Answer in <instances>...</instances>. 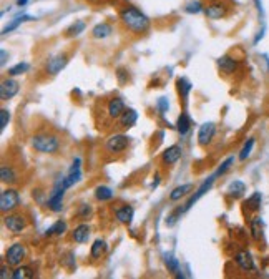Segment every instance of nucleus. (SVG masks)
<instances>
[{"mask_svg": "<svg viewBox=\"0 0 269 279\" xmlns=\"http://www.w3.org/2000/svg\"><path fill=\"white\" fill-rule=\"evenodd\" d=\"M120 22L135 35H143L150 30V18L135 5H125L120 10Z\"/></svg>", "mask_w": 269, "mask_h": 279, "instance_id": "1", "label": "nucleus"}, {"mask_svg": "<svg viewBox=\"0 0 269 279\" xmlns=\"http://www.w3.org/2000/svg\"><path fill=\"white\" fill-rule=\"evenodd\" d=\"M30 145L35 152L43 155H55L60 150V138L53 133H37L32 136Z\"/></svg>", "mask_w": 269, "mask_h": 279, "instance_id": "2", "label": "nucleus"}, {"mask_svg": "<svg viewBox=\"0 0 269 279\" xmlns=\"http://www.w3.org/2000/svg\"><path fill=\"white\" fill-rule=\"evenodd\" d=\"M20 206V195L15 188H7L0 193V211L3 214L13 213Z\"/></svg>", "mask_w": 269, "mask_h": 279, "instance_id": "3", "label": "nucleus"}, {"mask_svg": "<svg viewBox=\"0 0 269 279\" xmlns=\"http://www.w3.org/2000/svg\"><path fill=\"white\" fill-rule=\"evenodd\" d=\"M65 188L62 186V180L57 181V185L53 186L52 193L48 195L47 201H45V204H47V208L50 209L52 213H60L63 209V196H65Z\"/></svg>", "mask_w": 269, "mask_h": 279, "instance_id": "4", "label": "nucleus"}, {"mask_svg": "<svg viewBox=\"0 0 269 279\" xmlns=\"http://www.w3.org/2000/svg\"><path fill=\"white\" fill-rule=\"evenodd\" d=\"M3 225L10 233H15V235H22L27 226H29V221L24 214H19V213H7L3 216Z\"/></svg>", "mask_w": 269, "mask_h": 279, "instance_id": "5", "label": "nucleus"}, {"mask_svg": "<svg viewBox=\"0 0 269 279\" xmlns=\"http://www.w3.org/2000/svg\"><path fill=\"white\" fill-rule=\"evenodd\" d=\"M128 146H130V136H126L123 133H116V135L108 136L107 141H105V150L112 155L123 153Z\"/></svg>", "mask_w": 269, "mask_h": 279, "instance_id": "6", "label": "nucleus"}, {"mask_svg": "<svg viewBox=\"0 0 269 279\" xmlns=\"http://www.w3.org/2000/svg\"><path fill=\"white\" fill-rule=\"evenodd\" d=\"M216 178H218V175H216V171H214L211 176H208L206 180H204V181L201 183V185H199V188L196 190L194 193L190 196V199H188V201H186V204L183 206L185 211H188V209L193 208V204L196 203V201H198V199H201L203 196L206 195L209 190H211V186L214 185V181H216Z\"/></svg>", "mask_w": 269, "mask_h": 279, "instance_id": "7", "label": "nucleus"}, {"mask_svg": "<svg viewBox=\"0 0 269 279\" xmlns=\"http://www.w3.org/2000/svg\"><path fill=\"white\" fill-rule=\"evenodd\" d=\"M25 256H27V248H25V246L22 243H13L5 253V263L8 264V266L17 268V266H20V264L24 263Z\"/></svg>", "mask_w": 269, "mask_h": 279, "instance_id": "8", "label": "nucleus"}, {"mask_svg": "<svg viewBox=\"0 0 269 279\" xmlns=\"http://www.w3.org/2000/svg\"><path fill=\"white\" fill-rule=\"evenodd\" d=\"M228 13H230V7L223 0H213L208 5H204V15L209 20H220V18H225Z\"/></svg>", "mask_w": 269, "mask_h": 279, "instance_id": "9", "label": "nucleus"}, {"mask_svg": "<svg viewBox=\"0 0 269 279\" xmlns=\"http://www.w3.org/2000/svg\"><path fill=\"white\" fill-rule=\"evenodd\" d=\"M67 65H68V55L67 53H58V55H53L52 58H48L47 65H45V72H47L50 77H55Z\"/></svg>", "mask_w": 269, "mask_h": 279, "instance_id": "10", "label": "nucleus"}, {"mask_svg": "<svg viewBox=\"0 0 269 279\" xmlns=\"http://www.w3.org/2000/svg\"><path fill=\"white\" fill-rule=\"evenodd\" d=\"M181 157H183V148L180 145H171L161 153V163L165 166H173V164L180 161Z\"/></svg>", "mask_w": 269, "mask_h": 279, "instance_id": "11", "label": "nucleus"}, {"mask_svg": "<svg viewBox=\"0 0 269 279\" xmlns=\"http://www.w3.org/2000/svg\"><path fill=\"white\" fill-rule=\"evenodd\" d=\"M19 91H20V83L13 79H5L0 83V97H2L3 102L12 100Z\"/></svg>", "mask_w": 269, "mask_h": 279, "instance_id": "12", "label": "nucleus"}, {"mask_svg": "<svg viewBox=\"0 0 269 279\" xmlns=\"http://www.w3.org/2000/svg\"><path fill=\"white\" fill-rule=\"evenodd\" d=\"M214 135H216V125L213 121L203 123L198 130V143L201 146H208L213 141Z\"/></svg>", "mask_w": 269, "mask_h": 279, "instance_id": "13", "label": "nucleus"}, {"mask_svg": "<svg viewBox=\"0 0 269 279\" xmlns=\"http://www.w3.org/2000/svg\"><path fill=\"white\" fill-rule=\"evenodd\" d=\"M126 110L125 107V102H123V98L120 97H113L107 102V115L112 118V120H118L123 112Z\"/></svg>", "mask_w": 269, "mask_h": 279, "instance_id": "14", "label": "nucleus"}, {"mask_svg": "<svg viewBox=\"0 0 269 279\" xmlns=\"http://www.w3.org/2000/svg\"><path fill=\"white\" fill-rule=\"evenodd\" d=\"M234 263L238 264L241 271H244V273L256 271L254 259H253V256H251V253H248V251H239V253L234 256Z\"/></svg>", "mask_w": 269, "mask_h": 279, "instance_id": "15", "label": "nucleus"}, {"mask_svg": "<svg viewBox=\"0 0 269 279\" xmlns=\"http://www.w3.org/2000/svg\"><path fill=\"white\" fill-rule=\"evenodd\" d=\"M90 236H92V226L86 225V223H80L78 226H75L74 230H72V239L78 244L88 243Z\"/></svg>", "mask_w": 269, "mask_h": 279, "instance_id": "16", "label": "nucleus"}, {"mask_svg": "<svg viewBox=\"0 0 269 279\" xmlns=\"http://www.w3.org/2000/svg\"><path fill=\"white\" fill-rule=\"evenodd\" d=\"M218 68L225 75H232L239 68V62L231 55H223V57L218 58Z\"/></svg>", "mask_w": 269, "mask_h": 279, "instance_id": "17", "label": "nucleus"}, {"mask_svg": "<svg viewBox=\"0 0 269 279\" xmlns=\"http://www.w3.org/2000/svg\"><path fill=\"white\" fill-rule=\"evenodd\" d=\"M133 216H135V209L130 204H120L118 208H115V218L121 225H131Z\"/></svg>", "mask_w": 269, "mask_h": 279, "instance_id": "18", "label": "nucleus"}, {"mask_svg": "<svg viewBox=\"0 0 269 279\" xmlns=\"http://www.w3.org/2000/svg\"><path fill=\"white\" fill-rule=\"evenodd\" d=\"M108 251V243L105 239H102V238H98V239H95L92 246H90V258L92 259H102L105 254H107Z\"/></svg>", "mask_w": 269, "mask_h": 279, "instance_id": "19", "label": "nucleus"}, {"mask_svg": "<svg viewBox=\"0 0 269 279\" xmlns=\"http://www.w3.org/2000/svg\"><path fill=\"white\" fill-rule=\"evenodd\" d=\"M0 180L5 185H13V183L19 181V173L10 164H2L0 166Z\"/></svg>", "mask_w": 269, "mask_h": 279, "instance_id": "20", "label": "nucleus"}, {"mask_svg": "<svg viewBox=\"0 0 269 279\" xmlns=\"http://www.w3.org/2000/svg\"><path fill=\"white\" fill-rule=\"evenodd\" d=\"M136 121H138V113H136V110H133V108L125 110L123 115L118 118V125H120V128H123V130L135 126Z\"/></svg>", "mask_w": 269, "mask_h": 279, "instance_id": "21", "label": "nucleus"}, {"mask_svg": "<svg viewBox=\"0 0 269 279\" xmlns=\"http://www.w3.org/2000/svg\"><path fill=\"white\" fill-rule=\"evenodd\" d=\"M113 34V27L108 22H100L92 29V37L95 40H103Z\"/></svg>", "mask_w": 269, "mask_h": 279, "instance_id": "22", "label": "nucleus"}, {"mask_svg": "<svg viewBox=\"0 0 269 279\" xmlns=\"http://www.w3.org/2000/svg\"><path fill=\"white\" fill-rule=\"evenodd\" d=\"M176 88H178V93H180L181 100H183V103L186 105V103H188L191 90H193L191 81L188 79H185V77H180V79L176 80Z\"/></svg>", "mask_w": 269, "mask_h": 279, "instance_id": "23", "label": "nucleus"}, {"mask_svg": "<svg viewBox=\"0 0 269 279\" xmlns=\"http://www.w3.org/2000/svg\"><path fill=\"white\" fill-rule=\"evenodd\" d=\"M68 230V225L65 219H58V221L53 223L52 226L47 228V231H45V236L47 238H60L67 233Z\"/></svg>", "mask_w": 269, "mask_h": 279, "instance_id": "24", "label": "nucleus"}, {"mask_svg": "<svg viewBox=\"0 0 269 279\" xmlns=\"http://www.w3.org/2000/svg\"><path fill=\"white\" fill-rule=\"evenodd\" d=\"M176 130H178V133L183 136V138L190 135V131H191V118H190V115L186 112H183L180 117H178V120H176Z\"/></svg>", "mask_w": 269, "mask_h": 279, "instance_id": "25", "label": "nucleus"}, {"mask_svg": "<svg viewBox=\"0 0 269 279\" xmlns=\"http://www.w3.org/2000/svg\"><path fill=\"white\" fill-rule=\"evenodd\" d=\"M30 20H35V17H32V15H27V13H22V15H17L13 20H10V24H8L7 27H3V30H2V35H8L10 32L13 30H17L19 27L24 24V22H30Z\"/></svg>", "mask_w": 269, "mask_h": 279, "instance_id": "26", "label": "nucleus"}, {"mask_svg": "<svg viewBox=\"0 0 269 279\" xmlns=\"http://www.w3.org/2000/svg\"><path fill=\"white\" fill-rule=\"evenodd\" d=\"M193 188H194L193 183H186V185L176 186L175 190H171V193H170V196H168V199H170V201H180L181 198L188 196L191 191H193Z\"/></svg>", "mask_w": 269, "mask_h": 279, "instance_id": "27", "label": "nucleus"}, {"mask_svg": "<svg viewBox=\"0 0 269 279\" xmlns=\"http://www.w3.org/2000/svg\"><path fill=\"white\" fill-rule=\"evenodd\" d=\"M246 193V185L241 180H234L230 183V186H228V196H231V198L238 199L241 198Z\"/></svg>", "mask_w": 269, "mask_h": 279, "instance_id": "28", "label": "nucleus"}, {"mask_svg": "<svg viewBox=\"0 0 269 279\" xmlns=\"http://www.w3.org/2000/svg\"><path fill=\"white\" fill-rule=\"evenodd\" d=\"M86 29V22L85 20H75L68 29L65 30V37L67 39H74V37H78L85 32Z\"/></svg>", "mask_w": 269, "mask_h": 279, "instance_id": "29", "label": "nucleus"}, {"mask_svg": "<svg viewBox=\"0 0 269 279\" xmlns=\"http://www.w3.org/2000/svg\"><path fill=\"white\" fill-rule=\"evenodd\" d=\"M163 263H165L168 273L178 276V273H180V261H178L175 256H173L171 253H165V254H163Z\"/></svg>", "mask_w": 269, "mask_h": 279, "instance_id": "30", "label": "nucleus"}, {"mask_svg": "<svg viewBox=\"0 0 269 279\" xmlns=\"http://www.w3.org/2000/svg\"><path fill=\"white\" fill-rule=\"evenodd\" d=\"M113 196H115V193H113V190L112 188H108V186H105V185H100L95 188V198H97L98 201H110L113 199Z\"/></svg>", "mask_w": 269, "mask_h": 279, "instance_id": "31", "label": "nucleus"}, {"mask_svg": "<svg viewBox=\"0 0 269 279\" xmlns=\"http://www.w3.org/2000/svg\"><path fill=\"white\" fill-rule=\"evenodd\" d=\"M261 203H263V195L259 193V191H254V193L244 201V206H248L251 211H258V209L261 208Z\"/></svg>", "mask_w": 269, "mask_h": 279, "instance_id": "32", "label": "nucleus"}, {"mask_svg": "<svg viewBox=\"0 0 269 279\" xmlns=\"http://www.w3.org/2000/svg\"><path fill=\"white\" fill-rule=\"evenodd\" d=\"M34 269L29 268V266H17L13 269L12 273V279H29V278H34Z\"/></svg>", "mask_w": 269, "mask_h": 279, "instance_id": "33", "label": "nucleus"}, {"mask_svg": "<svg viewBox=\"0 0 269 279\" xmlns=\"http://www.w3.org/2000/svg\"><path fill=\"white\" fill-rule=\"evenodd\" d=\"M263 221L261 218H254L253 221H251V236H253L254 241H259L263 238Z\"/></svg>", "mask_w": 269, "mask_h": 279, "instance_id": "34", "label": "nucleus"}, {"mask_svg": "<svg viewBox=\"0 0 269 279\" xmlns=\"http://www.w3.org/2000/svg\"><path fill=\"white\" fill-rule=\"evenodd\" d=\"M254 145H256V140H254V138H248V140H246V143H244L243 148H241L239 157H238L239 161H246V159H248V158L251 157V153H253V148H254Z\"/></svg>", "mask_w": 269, "mask_h": 279, "instance_id": "35", "label": "nucleus"}, {"mask_svg": "<svg viewBox=\"0 0 269 279\" xmlns=\"http://www.w3.org/2000/svg\"><path fill=\"white\" fill-rule=\"evenodd\" d=\"M30 65L27 62H20L17 65H13L12 68H8V75L10 77H19V75H24V73L29 72Z\"/></svg>", "mask_w": 269, "mask_h": 279, "instance_id": "36", "label": "nucleus"}, {"mask_svg": "<svg viewBox=\"0 0 269 279\" xmlns=\"http://www.w3.org/2000/svg\"><path fill=\"white\" fill-rule=\"evenodd\" d=\"M185 213V209L183 208H176L175 209V211H171L170 214H168V216H166V226H175L176 225V221H178V219H180V216H181V214H183Z\"/></svg>", "mask_w": 269, "mask_h": 279, "instance_id": "37", "label": "nucleus"}, {"mask_svg": "<svg viewBox=\"0 0 269 279\" xmlns=\"http://www.w3.org/2000/svg\"><path fill=\"white\" fill-rule=\"evenodd\" d=\"M185 12L186 13H199V12H204V5L199 0H196V2H188L185 7Z\"/></svg>", "mask_w": 269, "mask_h": 279, "instance_id": "38", "label": "nucleus"}, {"mask_svg": "<svg viewBox=\"0 0 269 279\" xmlns=\"http://www.w3.org/2000/svg\"><path fill=\"white\" fill-rule=\"evenodd\" d=\"M232 163H234V157H228L225 161H223L221 164H220V168H218L216 170V175H218V178L220 176H223L225 175V173L230 170V168L232 166Z\"/></svg>", "mask_w": 269, "mask_h": 279, "instance_id": "39", "label": "nucleus"}, {"mask_svg": "<svg viewBox=\"0 0 269 279\" xmlns=\"http://www.w3.org/2000/svg\"><path fill=\"white\" fill-rule=\"evenodd\" d=\"M92 214V206L86 203H81L78 206V211H77V216L80 219H88V216Z\"/></svg>", "mask_w": 269, "mask_h": 279, "instance_id": "40", "label": "nucleus"}, {"mask_svg": "<svg viewBox=\"0 0 269 279\" xmlns=\"http://www.w3.org/2000/svg\"><path fill=\"white\" fill-rule=\"evenodd\" d=\"M168 108H170V102H168L166 97H161L156 100V110H158L159 115H165L168 112Z\"/></svg>", "mask_w": 269, "mask_h": 279, "instance_id": "41", "label": "nucleus"}, {"mask_svg": "<svg viewBox=\"0 0 269 279\" xmlns=\"http://www.w3.org/2000/svg\"><path fill=\"white\" fill-rule=\"evenodd\" d=\"M8 121H10V112L7 108H2L0 110V130H5Z\"/></svg>", "mask_w": 269, "mask_h": 279, "instance_id": "42", "label": "nucleus"}, {"mask_svg": "<svg viewBox=\"0 0 269 279\" xmlns=\"http://www.w3.org/2000/svg\"><path fill=\"white\" fill-rule=\"evenodd\" d=\"M116 77H118V81H120V83H125V81L128 80V72H126L125 68H118Z\"/></svg>", "mask_w": 269, "mask_h": 279, "instance_id": "43", "label": "nucleus"}, {"mask_svg": "<svg viewBox=\"0 0 269 279\" xmlns=\"http://www.w3.org/2000/svg\"><path fill=\"white\" fill-rule=\"evenodd\" d=\"M254 2V5H256V10L259 13V17H264V8H263V3H261V0H253Z\"/></svg>", "mask_w": 269, "mask_h": 279, "instance_id": "44", "label": "nucleus"}, {"mask_svg": "<svg viewBox=\"0 0 269 279\" xmlns=\"http://www.w3.org/2000/svg\"><path fill=\"white\" fill-rule=\"evenodd\" d=\"M264 34H266V27H263V29L258 32V35L254 37V45H256V43H259V40L263 39V37H264Z\"/></svg>", "mask_w": 269, "mask_h": 279, "instance_id": "45", "label": "nucleus"}, {"mask_svg": "<svg viewBox=\"0 0 269 279\" xmlns=\"http://www.w3.org/2000/svg\"><path fill=\"white\" fill-rule=\"evenodd\" d=\"M8 273H10V271L7 269V264H3V266H2V274H0V278H2V279L12 278V274H8Z\"/></svg>", "mask_w": 269, "mask_h": 279, "instance_id": "46", "label": "nucleus"}, {"mask_svg": "<svg viewBox=\"0 0 269 279\" xmlns=\"http://www.w3.org/2000/svg\"><path fill=\"white\" fill-rule=\"evenodd\" d=\"M153 183H152V190H156L158 188V185H159V175H154V178H153Z\"/></svg>", "mask_w": 269, "mask_h": 279, "instance_id": "47", "label": "nucleus"}, {"mask_svg": "<svg viewBox=\"0 0 269 279\" xmlns=\"http://www.w3.org/2000/svg\"><path fill=\"white\" fill-rule=\"evenodd\" d=\"M0 63H2V67H5V63H7V52L5 50H2V62Z\"/></svg>", "mask_w": 269, "mask_h": 279, "instance_id": "48", "label": "nucleus"}, {"mask_svg": "<svg viewBox=\"0 0 269 279\" xmlns=\"http://www.w3.org/2000/svg\"><path fill=\"white\" fill-rule=\"evenodd\" d=\"M29 3V0H17V7H25Z\"/></svg>", "mask_w": 269, "mask_h": 279, "instance_id": "49", "label": "nucleus"}]
</instances>
